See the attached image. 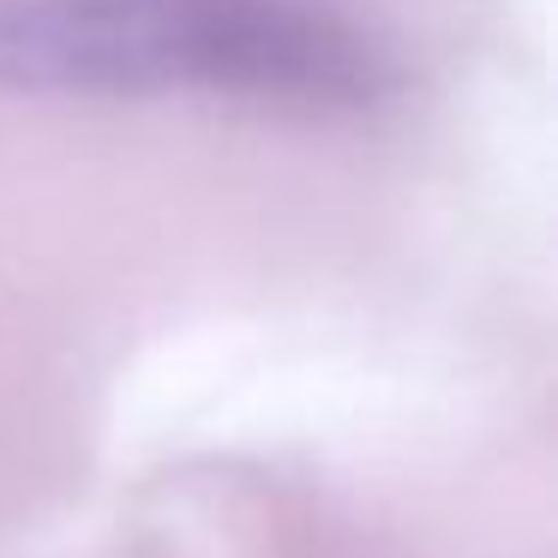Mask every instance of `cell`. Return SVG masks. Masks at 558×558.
Wrapping results in <instances>:
<instances>
[{
    "instance_id": "obj_1",
    "label": "cell",
    "mask_w": 558,
    "mask_h": 558,
    "mask_svg": "<svg viewBox=\"0 0 558 558\" xmlns=\"http://www.w3.org/2000/svg\"><path fill=\"white\" fill-rule=\"evenodd\" d=\"M0 85L373 109L397 61L342 0H0Z\"/></svg>"
}]
</instances>
